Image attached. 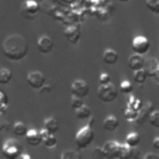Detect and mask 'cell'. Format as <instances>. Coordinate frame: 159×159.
<instances>
[{
    "mask_svg": "<svg viewBox=\"0 0 159 159\" xmlns=\"http://www.w3.org/2000/svg\"><path fill=\"white\" fill-rule=\"evenodd\" d=\"M2 52L5 57L10 61L17 62L24 60L29 53V43L27 40L19 34L9 35L2 41Z\"/></svg>",
    "mask_w": 159,
    "mask_h": 159,
    "instance_id": "obj_1",
    "label": "cell"
},
{
    "mask_svg": "<svg viewBox=\"0 0 159 159\" xmlns=\"http://www.w3.org/2000/svg\"><path fill=\"white\" fill-rule=\"evenodd\" d=\"M93 139H94V132H93V129L89 124L82 127L76 133V137H75V142H76V145H77L78 149L87 148L89 144H92Z\"/></svg>",
    "mask_w": 159,
    "mask_h": 159,
    "instance_id": "obj_2",
    "label": "cell"
},
{
    "mask_svg": "<svg viewBox=\"0 0 159 159\" xmlns=\"http://www.w3.org/2000/svg\"><path fill=\"white\" fill-rule=\"evenodd\" d=\"M117 96H118V89L112 82H108L106 84H99L97 91V97L102 102L111 103L117 98Z\"/></svg>",
    "mask_w": 159,
    "mask_h": 159,
    "instance_id": "obj_3",
    "label": "cell"
},
{
    "mask_svg": "<svg viewBox=\"0 0 159 159\" xmlns=\"http://www.w3.org/2000/svg\"><path fill=\"white\" fill-rule=\"evenodd\" d=\"M21 144L16 139H7L1 145V153L7 159H16L21 154Z\"/></svg>",
    "mask_w": 159,
    "mask_h": 159,
    "instance_id": "obj_4",
    "label": "cell"
},
{
    "mask_svg": "<svg viewBox=\"0 0 159 159\" xmlns=\"http://www.w3.org/2000/svg\"><path fill=\"white\" fill-rule=\"evenodd\" d=\"M40 12V5L36 0H26L21 6V16L26 20H34Z\"/></svg>",
    "mask_w": 159,
    "mask_h": 159,
    "instance_id": "obj_5",
    "label": "cell"
},
{
    "mask_svg": "<svg viewBox=\"0 0 159 159\" xmlns=\"http://www.w3.org/2000/svg\"><path fill=\"white\" fill-rule=\"evenodd\" d=\"M132 50L135 52V53H139V55H145L149 52L150 50V42L149 40L145 37V36H135L133 40H132Z\"/></svg>",
    "mask_w": 159,
    "mask_h": 159,
    "instance_id": "obj_6",
    "label": "cell"
},
{
    "mask_svg": "<svg viewBox=\"0 0 159 159\" xmlns=\"http://www.w3.org/2000/svg\"><path fill=\"white\" fill-rule=\"evenodd\" d=\"M89 93V84L84 81V80H75L71 84V94L76 96V97H81L84 98L87 97Z\"/></svg>",
    "mask_w": 159,
    "mask_h": 159,
    "instance_id": "obj_7",
    "label": "cell"
},
{
    "mask_svg": "<svg viewBox=\"0 0 159 159\" xmlns=\"http://www.w3.org/2000/svg\"><path fill=\"white\" fill-rule=\"evenodd\" d=\"M26 81H27L29 86L32 87L34 89H41L43 87V84L46 83V78H45L43 73H41L40 71L29 72L26 76Z\"/></svg>",
    "mask_w": 159,
    "mask_h": 159,
    "instance_id": "obj_8",
    "label": "cell"
},
{
    "mask_svg": "<svg viewBox=\"0 0 159 159\" xmlns=\"http://www.w3.org/2000/svg\"><path fill=\"white\" fill-rule=\"evenodd\" d=\"M37 50L41 52V53H50L52 50H53V47H55V42H53V40L50 37V36H47V35H42V36H40L39 39H37Z\"/></svg>",
    "mask_w": 159,
    "mask_h": 159,
    "instance_id": "obj_9",
    "label": "cell"
},
{
    "mask_svg": "<svg viewBox=\"0 0 159 159\" xmlns=\"http://www.w3.org/2000/svg\"><path fill=\"white\" fill-rule=\"evenodd\" d=\"M102 148H103L106 158H108V159L119 158V149H120V144L119 143H117L114 140H109V142H106V144Z\"/></svg>",
    "mask_w": 159,
    "mask_h": 159,
    "instance_id": "obj_10",
    "label": "cell"
},
{
    "mask_svg": "<svg viewBox=\"0 0 159 159\" xmlns=\"http://www.w3.org/2000/svg\"><path fill=\"white\" fill-rule=\"evenodd\" d=\"M63 35H65L66 40H67L70 43L76 45V43L80 41V39H81V29H80L77 25L67 26L66 30L63 31Z\"/></svg>",
    "mask_w": 159,
    "mask_h": 159,
    "instance_id": "obj_11",
    "label": "cell"
},
{
    "mask_svg": "<svg viewBox=\"0 0 159 159\" xmlns=\"http://www.w3.org/2000/svg\"><path fill=\"white\" fill-rule=\"evenodd\" d=\"M128 66L133 71L143 68L145 66V60H144L143 55H139V53H135V52L133 55H130L129 58H128Z\"/></svg>",
    "mask_w": 159,
    "mask_h": 159,
    "instance_id": "obj_12",
    "label": "cell"
},
{
    "mask_svg": "<svg viewBox=\"0 0 159 159\" xmlns=\"http://www.w3.org/2000/svg\"><path fill=\"white\" fill-rule=\"evenodd\" d=\"M25 138H26V142L30 145H32V147H37V145H40L42 143V138H41L40 130H37L35 128L29 129L27 133H26V135H25Z\"/></svg>",
    "mask_w": 159,
    "mask_h": 159,
    "instance_id": "obj_13",
    "label": "cell"
},
{
    "mask_svg": "<svg viewBox=\"0 0 159 159\" xmlns=\"http://www.w3.org/2000/svg\"><path fill=\"white\" fill-rule=\"evenodd\" d=\"M152 111H153V103L147 102V103L139 109V113H138V117H137L138 123H139V124H143V123L149 118Z\"/></svg>",
    "mask_w": 159,
    "mask_h": 159,
    "instance_id": "obj_14",
    "label": "cell"
},
{
    "mask_svg": "<svg viewBox=\"0 0 159 159\" xmlns=\"http://www.w3.org/2000/svg\"><path fill=\"white\" fill-rule=\"evenodd\" d=\"M102 58H103L104 63H107V65H114V63H117V61H118V58H119V55H118V52H117L116 50H113V48H106V50L103 51Z\"/></svg>",
    "mask_w": 159,
    "mask_h": 159,
    "instance_id": "obj_15",
    "label": "cell"
},
{
    "mask_svg": "<svg viewBox=\"0 0 159 159\" xmlns=\"http://www.w3.org/2000/svg\"><path fill=\"white\" fill-rule=\"evenodd\" d=\"M119 127V120L116 116H107L103 120V128L107 132H114Z\"/></svg>",
    "mask_w": 159,
    "mask_h": 159,
    "instance_id": "obj_16",
    "label": "cell"
},
{
    "mask_svg": "<svg viewBox=\"0 0 159 159\" xmlns=\"http://www.w3.org/2000/svg\"><path fill=\"white\" fill-rule=\"evenodd\" d=\"M135 152V148L128 145L127 143L124 144H120V149H119V158L122 159H128V158H137L138 154L134 153Z\"/></svg>",
    "mask_w": 159,
    "mask_h": 159,
    "instance_id": "obj_17",
    "label": "cell"
},
{
    "mask_svg": "<svg viewBox=\"0 0 159 159\" xmlns=\"http://www.w3.org/2000/svg\"><path fill=\"white\" fill-rule=\"evenodd\" d=\"M43 128L47 129L50 133L56 134L58 132V129H60V123L55 117H48V118H46L43 120Z\"/></svg>",
    "mask_w": 159,
    "mask_h": 159,
    "instance_id": "obj_18",
    "label": "cell"
},
{
    "mask_svg": "<svg viewBox=\"0 0 159 159\" xmlns=\"http://www.w3.org/2000/svg\"><path fill=\"white\" fill-rule=\"evenodd\" d=\"M75 114H76V117L78 119H87V118H89L92 116V111H91V108L88 106L82 104L80 108L75 109Z\"/></svg>",
    "mask_w": 159,
    "mask_h": 159,
    "instance_id": "obj_19",
    "label": "cell"
},
{
    "mask_svg": "<svg viewBox=\"0 0 159 159\" xmlns=\"http://www.w3.org/2000/svg\"><path fill=\"white\" fill-rule=\"evenodd\" d=\"M12 80V72L7 67L0 68V84H7Z\"/></svg>",
    "mask_w": 159,
    "mask_h": 159,
    "instance_id": "obj_20",
    "label": "cell"
},
{
    "mask_svg": "<svg viewBox=\"0 0 159 159\" xmlns=\"http://www.w3.org/2000/svg\"><path fill=\"white\" fill-rule=\"evenodd\" d=\"M125 143L133 148L138 147L139 143H140V135L137 133V132H130L127 137H125Z\"/></svg>",
    "mask_w": 159,
    "mask_h": 159,
    "instance_id": "obj_21",
    "label": "cell"
},
{
    "mask_svg": "<svg viewBox=\"0 0 159 159\" xmlns=\"http://www.w3.org/2000/svg\"><path fill=\"white\" fill-rule=\"evenodd\" d=\"M133 77H134V81L139 84H143L148 77V72L147 70L143 67V68H139V70H135L134 73H133Z\"/></svg>",
    "mask_w": 159,
    "mask_h": 159,
    "instance_id": "obj_22",
    "label": "cell"
},
{
    "mask_svg": "<svg viewBox=\"0 0 159 159\" xmlns=\"http://www.w3.org/2000/svg\"><path fill=\"white\" fill-rule=\"evenodd\" d=\"M27 127H26V124L25 123H22V122H16L15 124H14V133H15V135H17V137H25L26 135V133H27Z\"/></svg>",
    "mask_w": 159,
    "mask_h": 159,
    "instance_id": "obj_23",
    "label": "cell"
},
{
    "mask_svg": "<svg viewBox=\"0 0 159 159\" xmlns=\"http://www.w3.org/2000/svg\"><path fill=\"white\" fill-rule=\"evenodd\" d=\"M145 65H147V67L144 66V68L147 70V72H148V76L149 77H154L155 76V71H157V67H158V62L154 60V58H152V60H149L148 62H145Z\"/></svg>",
    "mask_w": 159,
    "mask_h": 159,
    "instance_id": "obj_24",
    "label": "cell"
},
{
    "mask_svg": "<svg viewBox=\"0 0 159 159\" xmlns=\"http://www.w3.org/2000/svg\"><path fill=\"white\" fill-rule=\"evenodd\" d=\"M61 159H81V154L77 150L67 149L61 154Z\"/></svg>",
    "mask_w": 159,
    "mask_h": 159,
    "instance_id": "obj_25",
    "label": "cell"
},
{
    "mask_svg": "<svg viewBox=\"0 0 159 159\" xmlns=\"http://www.w3.org/2000/svg\"><path fill=\"white\" fill-rule=\"evenodd\" d=\"M42 143L45 144V147H46V148L51 149V148H55V147L57 145V139H56L55 134L50 133V134H48V135L42 140Z\"/></svg>",
    "mask_w": 159,
    "mask_h": 159,
    "instance_id": "obj_26",
    "label": "cell"
},
{
    "mask_svg": "<svg viewBox=\"0 0 159 159\" xmlns=\"http://www.w3.org/2000/svg\"><path fill=\"white\" fill-rule=\"evenodd\" d=\"M7 106H9V101H7V96L0 91V117L2 114H5L6 109H7Z\"/></svg>",
    "mask_w": 159,
    "mask_h": 159,
    "instance_id": "obj_27",
    "label": "cell"
},
{
    "mask_svg": "<svg viewBox=\"0 0 159 159\" xmlns=\"http://www.w3.org/2000/svg\"><path fill=\"white\" fill-rule=\"evenodd\" d=\"M148 10L153 14H159V0H145Z\"/></svg>",
    "mask_w": 159,
    "mask_h": 159,
    "instance_id": "obj_28",
    "label": "cell"
},
{
    "mask_svg": "<svg viewBox=\"0 0 159 159\" xmlns=\"http://www.w3.org/2000/svg\"><path fill=\"white\" fill-rule=\"evenodd\" d=\"M119 91H120L122 93L129 94V93L133 91V84H132L129 81L124 80V81H122V82H120V84H119Z\"/></svg>",
    "mask_w": 159,
    "mask_h": 159,
    "instance_id": "obj_29",
    "label": "cell"
},
{
    "mask_svg": "<svg viewBox=\"0 0 159 159\" xmlns=\"http://www.w3.org/2000/svg\"><path fill=\"white\" fill-rule=\"evenodd\" d=\"M149 123L155 127V128H159V111H152L149 118H148Z\"/></svg>",
    "mask_w": 159,
    "mask_h": 159,
    "instance_id": "obj_30",
    "label": "cell"
},
{
    "mask_svg": "<svg viewBox=\"0 0 159 159\" xmlns=\"http://www.w3.org/2000/svg\"><path fill=\"white\" fill-rule=\"evenodd\" d=\"M82 104H84V103H83V99H82L81 97H76V96H72V97H71V107H72L73 109L80 108Z\"/></svg>",
    "mask_w": 159,
    "mask_h": 159,
    "instance_id": "obj_31",
    "label": "cell"
},
{
    "mask_svg": "<svg viewBox=\"0 0 159 159\" xmlns=\"http://www.w3.org/2000/svg\"><path fill=\"white\" fill-rule=\"evenodd\" d=\"M92 157L94 159H103L106 158L104 157V152H103V148H94L93 153H92Z\"/></svg>",
    "mask_w": 159,
    "mask_h": 159,
    "instance_id": "obj_32",
    "label": "cell"
},
{
    "mask_svg": "<svg viewBox=\"0 0 159 159\" xmlns=\"http://www.w3.org/2000/svg\"><path fill=\"white\" fill-rule=\"evenodd\" d=\"M98 81H99V84H106V83L111 82V77H109V75H108V73H106V72H102V73L99 75V78H98Z\"/></svg>",
    "mask_w": 159,
    "mask_h": 159,
    "instance_id": "obj_33",
    "label": "cell"
},
{
    "mask_svg": "<svg viewBox=\"0 0 159 159\" xmlns=\"http://www.w3.org/2000/svg\"><path fill=\"white\" fill-rule=\"evenodd\" d=\"M9 128H10L9 122L5 119H1V117H0V130H9Z\"/></svg>",
    "mask_w": 159,
    "mask_h": 159,
    "instance_id": "obj_34",
    "label": "cell"
},
{
    "mask_svg": "<svg viewBox=\"0 0 159 159\" xmlns=\"http://www.w3.org/2000/svg\"><path fill=\"white\" fill-rule=\"evenodd\" d=\"M143 159H159L158 154H153V153H148L145 155H143Z\"/></svg>",
    "mask_w": 159,
    "mask_h": 159,
    "instance_id": "obj_35",
    "label": "cell"
},
{
    "mask_svg": "<svg viewBox=\"0 0 159 159\" xmlns=\"http://www.w3.org/2000/svg\"><path fill=\"white\" fill-rule=\"evenodd\" d=\"M153 148L154 149H159V137H155L154 139H153Z\"/></svg>",
    "mask_w": 159,
    "mask_h": 159,
    "instance_id": "obj_36",
    "label": "cell"
},
{
    "mask_svg": "<svg viewBox=\"0 0 159 159\" xmlns=\"http://www.w3.org/2000/svg\"><path fill=\"white\" fill-rule=\"evenodd\" d=\"M19 158H21V159H31V155H29V154H20Z\"/></svg>",
    "mask_w": 159,
    "mask_h": 159,
    "instance_id": "obj_37",
    "label": "cell"
},
{
    "mask_svg": "<svg viewBox=\"0 0 159 159\" xmlns=\"http://www.w3.org/2000/svg\"><path fill=\"white\" fill-rule=\"evenodd\" d=\"M154 78H157V80L159 81V65H158V67H157V71H155V76H154Z\"/></svg>",
    "mask_w": 159,
    "mask_h": 159,
    "instance_id": "obj_38",
    "label": "cell"
},
{
    "mask_svg": "<svg viewBox=\"0 0 159 159\" xmlns=\"http://www.w3.org/2000/svg\"><path fill=\"white\" fill-rule=\"evenodd\" d=\"M118 1H120V2H127V1H129V0H118Z\"/></svg>",
    "mask_w": 159,
    "mask_h": 159,
    "instance_id": "obj_39",
    "label": "cell"
},
{
    "mask_svg": "<svg viewBox=\"0 0 159 159\" xmlns=\"http://www.w3.org/2000/svg\"><path fill=\"white\" fill-rule=\"evenodd\" d=\"M36 1H42V0H36Z\"/></svg>",
    "mask_w": 159,
    "mask_h": 159,
    "instance_id": "obj_40",
    "label": "cell"
},
{
    "mask_svg": "<svg viewBox=\"0 0 159 159\" xmlns=\"http://www.w3.org/2000/svg\"><path fill=\"white\" fill-rule=\"evenodd\" d=\"M158 51H159V50H158Z\"/></svg>",
    "mask_w": 159,
    "mask_h": 159,
    "instance_id": "obj_41",
    "label": "cell"
},
{
    "mask_svg": "<svg viewBox=\"0 0 159 159\" xmlns=\"http://www.w3.org/2000/svg\"><path fill=\"white\" fill-rule=\"evenodd\" d=\"M0 143H1V142H0Z\"/></svg>",
    "mask_w": 159,
    "mask_h": 159,
    "instance_id": "obj_42",
    "label": "cell"
}]
</instances>
